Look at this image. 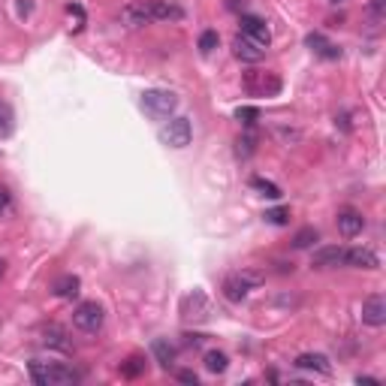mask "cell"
<instances>
[{"mask_svg": "<svg viewBox=\"0 0 386 386\" xmlns=\"http://www.w3.org/2000/svg\"><path fill=\"white\" fill-rule=\"evenodd\" d=\"M190 133H193V130H190V121H187V118H172V121L160 130V139H163V142L169 145V148H184V145H190Z\"/></svg>", "mask_w": 386, "mask_h": 386, "instance_id": "cell-6", "label": "cell"}, {"mask_svg": "<svg viewBox=\"0 0 386 386\" xmlns=\"http://www.w3.org/2000/svg\"><path fill=\"white\" fill-rule=\"evenodd\" d=\"M244 88L254 94V97H275L281 91V79L275 73H260V70H254L244 75Z\"/></svg>", "mask_w": 386, "mask_h": 386, "instance_id": "cell-5", "label": "cell"}, {"mask_svg": "<svg viewBox=\"0 0 386 386\" xmlns=\"http://www.w3.org/2000/svg\"><path fill=\"white\" fill-rule=\"evenodd\" d=\"M241 36H248V40H254L256 46H268V40H272V33H268V24L263 19L256 16H241Z\"/></svg>", "mask_w": 386, "mask_h": 386, "instance_id": "cell-7", "label": "cell"}, {"mask_svg": "<svg viewBox=\"0 0 386 386\" xmlns=\"http://www.w3.org/2000/svg\"><path fill=\"white\" fill-rule=\"evenodd\" d=\"M184 344H187V347H199V344H202V335H184Z\"/></svg>", "mask_w": 386, "mask_h": 386, "instance_id": "cell-31", "label": "cell"}, {"mask_svg": "<svg viewBox=\"0 0 386 386\" xmlns=\"http://www.w3.org/2000/svg\"><path fill=\"white\" fill-rule=\"evenodd\" d=\"M239 148V157H251V154L256 151V136L254 133H244V136H239V142H236Z\"/></svg>", "mask_w": 386, "mask_h": 386, "instance_id": "cell-24", "label": "cell"}, {"mask_svg": "<svg viewBox=\"0 0 386 386\" xmlns=\"http://www.w3.org/2000/svg\"><path fill=\"white\" fill-rule=\"evenodd\" d=\"M79 278H75V275H63V278H58L55 281V287H51V290H55V296H61V299H75V296H79Z\"/></svg>", "mask_w": 386, "mask_h": 386, "instance_id": "cell-17", "label": "cell"}, {"mask_svg": "<svg viewBox=\"0 0 386 386\" xmlns=\"http://www.w3.org/2000/svg\"><path fill=\"white\" fill-rule=\"evenodd\" d=\"M362 226H365V217L359 214L356 209H341L338 212V233L347 236V239H353L362 233Z\"/></svg>", "mask_w": 386, "mask_h": 386, "instance_id": "cell-11", "label": "cell"}, {"mask_svg": "<svg viewBox=\"0 0 386 386\" xmlns=\"http://www.w3.org/2000/svg\"><path fill=\"white\" fill-rule=\"evenodd\" d=\"M142 106L154 115V118H169V115L178 109V97L172 91H145Z\"/></svg>", "mask_w": 386, "mask_h": 386, "instance_id": "cell-4", "label": "cell"}, {"mask_svg": "<svg viewBox=\"0 0 386 386\" xmlns=\"http://www.w3.org/2000/svg\"><path fill=\"white\" fill-rule=\"evenodd\" d=\"M103 320H106V314H103V308H100L97 302H82V305L73 311V323H75V329L88 332V335H94V332L103 329Z\"/></svg>", "mask_w": 386, "mask_h": 386, "instance_id": "cell-3", "label": "cell"}, {"mask_svg": "<svg viewBox=\"0 0 386 386\" xmlns=\"http://www.w3.org/2000/svg\"><path fill=\"white\" fill-rule=\"evenodd\" d=\"M31 377L40 383V386H73L79 383V375L67 365H58V362H31Z\"/></svg>", "mask_w": 386, "mask_h": 386, "instance_id": "cell-2", "label": "cell"}, {"mask_svg": "<svg viewBox=\"0 0 386 386\" xmlns=\"http://www.w3.org/2000/svg\"><path fill=\"white\" fill-rule=\"evenodd\" d=\"M233 55L239 58V61H244V63H260L263 61V55H266V48L263 46H256L254 40H248V36H236L233 40Z\"/></svg>", "mask_w": 386, "mask_h": 386, "instance_id": "cell-8", "label": "cell"}, {"mask_svg": "<svg viewBox=\"0 0 386 386\" xmlns=\"http://www.w3.org/2000/svg\"><path fill=\"white\" fill-rule=\"evenodd\" d=\"M4 272H6V263H4V260H0V278H4Z\"/></svg>", "mask_w": 386, "mask_h": 386, "instance_id": "cell-33", "label": "cell"}, {"mask_svg": "<svg viewBox=\"0 0 386 386\" xmlns=\"http://www.w3.org/2000/svg\"><path fill=\"white\" fill-rule=\"evenodd\" d=\"M362 320L368 326H383L386 323V299L383 296H368L362 302Z\"/></svg>", "mask_w": 386, "mask_h": 386, "instance_id": "cell-10", "label": "cell"}, {"mask_svg": "<svg viewBox=\"0 0 386 386\" xmlns=\"http://www.w3.org/2000/svg\"><path fill=\"white\" fill-rule=\"evenodd\" d=\"M239 278H241V281H244V284H248L251 290H254V287H260L263 281H266L260 272H254V268H244V272H239Z\"/></svg>", "mask_w": 386, "mask_h": 386, "instance_id": "cell-27", "label": "cell"}, {"mask_svg": "<svg viewBox=\"0 0 386 386\" xmlns=\"http://www.w3.org/2000/svg\"><path fill=\"white\" fill-rule=\"evenodd\" d=\"M169 19H182V9L169 4V0H133V4L121 9V21L127 28H145V24Z\"/></svg>", "mask_w": 386, "mask_h": 386, "instance_id": "cell-1", "label": "cell"}, {"mask_svg": "<svg viewBox=\"0 0 386 386\" xmlns=\"http://www.w3.org/2000/svg\"><path fill=\"white\" fill-rule=\"evenodd\" d=\"M344 263L353 266V268H377L380 266L377 254L371 251V248H350V251H344Z\"/></svg>", "mask_w": 386, "mask_h": 386, "instance_id": "cell-12", "label": "cell"}, {"mask_svg": "<svg viewBox=\"0 0 386 386\" xmlns=\"http://www.w3.org/2000/svg\"><path fill=\"white\" fill-rule=\"evenodd\" d=\"M296 365L305 368V371H317V375H329V371H332L329 359L323 353H302L299 359H296Z\"/></svg>", "mask_w": 386, "mask_h": 386, "instance_id": "cell-14", "label": "cell"}, {"mask_svg": "<svg viewBox=\"0 0 386 386\" xmlns=\"http://www.w3.org/2000/svg\"><path fill=\"white\" fill-rule=\"evenodd\" d=\"M248 293H251V287L244 284V281H241L239 275H229V278L224 281V296H226L229 302H241Z\"/></svg>", "mask_w": 386, "mask_h": 386, "instance_id": "cell-16", "label": "cell"}, {"mask_svg": "<svg viewBox=\"0 0 386 386\" xmlns=\"http://www.w3.org/2000/svg\"><path fill=\"white\" fill-rule=\"evenodd\" d=\"M9 209V193L4 190V187H0V214H4Z\"/></svg>", "mask_w": 386, "mask_h": 386, "instance_id": "cell-29", "label": "cell"}, {"mask_svg": "<svg viewBox=\"0 0 386 386\" xmlns=\"http://www.w3.org/2000/svg\"><path fill=\"white\" fill-rule=\"evenodd\" d=\"M214 48H217V33L214 31H205L199 36V51H202V55H212Z\"/></svg>", "mask_w": 386, "mask_h": 386, "instance_id": "cell-25", "label": "cell"}, {"mask_svg": "<svg viewBox=\"0 0 386 386\" xmlns=\"http://www.w3.org/2000/svg\"><path fill=\"white\" fill-rule=\"evenodd\" d=\"M251 187L260 190L263 197H268V199H281V187L272 184V182H266V178H251Z\"/></svg>", "mask_w": 386, "mask_h": 386, "instance_id": "cell-22", "label": "cell"}, {"mask_svg": "<svg viewBox=\"0 0 386 386\" xmlns=\"http://www.w3.org/2000/svg\"><path fill=\"white\" fill-rule=\"evenodd\" d=\"M308 46H311V51H317L320 58H329V61H335L341 55V48H335L323 33H308Z\"/></svg>", "mask_w": 386, "mask_h": 386, "instance_id": "cell-15", "label": "cell"}, {"mask_svg": "<svg viewBox=\"0 0 386 386\" xmlns=\"http://www.w3.org/2000/svg\"><path fill=\"white\" fill-rule=\"evenodd\" d=\"M151 353H154V359H157L163 368H169V365L175 362V347H172L169 341H163V338L151 344Z\"/></svg>", "mask_w": 386, "mask_h": 386, "instance_id": "cell-18", "label": "cell"}, {"mask_svg": "<svg viewBox=\"0 0 386 386\" xmlns=\"http://www.w3.org/2000/svg\"><path fill=\"white\" fill-rule=\"evenodd\" d=\"M205 368L212 371V375H221V371H226V365H229V359H226V353H221V350H209L205 353Z\"/></svg>", "mask_w": 386, "mask_h": 386, "instance_id": "cell-20", "label": "cell"}, {"mask_svg": "<svg viewBox=\"0 0 386 386\" xmlns=\"http://www.w3.org/2000/svg\"><path fill=\"white\" fill-rule=\"evenodd\" d=\"M375 16H383V0H375Z\"/></svg>", "mask_w": 386, "mask_h": 386, "instance_id": "cell-32", "label": "cell"}, {"mask_svg": "<svg viewBox=\"0 0 386 386\" xmlns=\"http://www.w3.org/2000/svg\"><path fill=\"white\" fill-rule=\"evenodd\" d=\"M12 130H16V115H12L9 103H4V100H0V139L12 136Z\"/></svg>", "mask_w": 386, "mask_h": 386, "instance_id": "cell-19", "label": "cell"}, {"mask_svg": "<svg viewBox=\"0 0 386 386\" xmlns=\"http://www.w3.org/2000/svg\"><path fill=\"white\" fill-rule=\"evenodd\" d=\"M236 118H239L241 124L254 127V124H256V118H260V109H254V106H241V109L236 112Z\"/></svg>", "mask_w": 386, "mask_h": 386, "instance_id": "cell-26", "label": "cell"}, {"mask_svg": "<svg viewBox=\"0 0 386 386\" xmlns=\"http://www.w3.org/2000/svg\"><path fill=\"white\" fill-rule=\"evenodd\" d=\"M178 380H182V383H193V386H197V375H193V371H182V375H178Z\"/></svg>", "mask_w": 386, "mask_h": 386, "instance_id": "cell-30", "label": "cell"}, {"mask_svg": "<svg viewBox=\"0 0 386 386\" xmlns=\"http://www.w3.org/2000/svg\"><path fill=\"white\" fill-rule=\"evenodd\" d=\"M43 344H46V347H55V350H70L67 329L58 326V323H48V326H43Z\"/></svg>", "mask_w": 386, "mask_h": 386, "instance_id": "cell-13", "label": "cell"}, {"mask_svg": "<svg viewBox=\"0 0 386 386\" xmlns=\"http://www.w3.org/2000/svg\"><path fill=\"white\" fill-rule=\"evenodd\" d=\"M266 221L268 224H287L290 221V209H272V212H266Z\"/></svg>", "mask_w": 386, "mask_h": 386, "instance_id": "cell-28", "label": "cell"}, {"mask_svg": "<svg viewBox=\"0 0 386 386\" xmlns=\"http://www.w3.org/2000/svg\"><path fill=\"white\" fill-rule=\"evenodd\" d=\"M311 266L314 268H338V266H344V251L338 248V244H326V248L314 251Z\"/></svg>", "mask_w": 386, "mask_h": 386, "instance_id": "cell-9", "label": "cell"}, {"mask_svg": "<svg viewBox=\"0 0 386 386\" xmlns=\"http://www.w3.org/2000/svg\"><path fill=\"white\" fill-rule=\"evenodd\" d=\"M317 239H320L317 229H314V226H305V229H299V233L293 236V248H296V251H305V248H311Z\"/></svg>", "mask_w": 386, "mask_h": 386, "instance_id": "cell-21", "label": "cell"}, {"mask_svg": "<svg viewBox=\"0 0 386 386\" xmlns=\"http://www.w3.org/2000/svg\"><path fill=\"white\" fill-rule=\"evenodd\" d=\"M142 371H145V359H142V356H130V359H127V362L121 365V375H124V377H139Z\"/></svg>", "mask_w": 386, "mask_h": 386, "instance_id": "cell-23", "label": "cell"}]
</instances>
